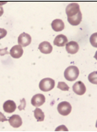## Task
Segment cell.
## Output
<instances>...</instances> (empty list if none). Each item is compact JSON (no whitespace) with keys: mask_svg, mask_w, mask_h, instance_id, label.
<instances>
[{"mask_svg":"<svg viewBox=\"0 0 97 132\" xmlns=\"http://www.w3.org/2000/svg\"><path fill=\"white\" fill-rule=\"evenodd\" d=\"M6 2H3V3H0V6L1 5H3V4H6Z\"/></svg>","mask_w":97,"mask_h":132,"instance_id":"obj_26","label":"cell"},{"mask_svg":"<svg viewBox=\"0 0 97 132\" xmlns=\"http://www.w3.org/2000/svg\"><path fill=\"white\" fill-rule=\"evenodd\" d=\"M72 111V106L67 101H63L58 105V112L62 116H68Z\"/></svg>","mask_w":97,"mask_h":132,"instance_id":"obj_3","label":"cell"},{"mask_svg":"<svg viewBox=\"0 0 97 132\" xmlns=\"http://www.w3.org/2000/svg\"><path fill=\"white\" fill-rule=\"evenodd\" d=\"M52 49L53 48L51 44L47 41H43L39 45V50L43 54H50L52 52Z\"/></svg>","mask_w":97,"mask_h":132,"instance_id":"obj_11","label":"cell"},{"mask_svg":"<svg viewBox=\"0 0 97 132\" xmlns=\"http://www.w3.org/2000/svg\"><path fill=\"white\" fill-rule=\"evenodd\" d=\"M67 20L69 21V23L72 26H78L79 24L81 22L82 20V14L81 12L80 11L78 14H77L74 16H72V17H68Z\"/></svg>","mask_w":97,"mask_h":132,"instance_id":"obj_14","label":"cell"},{"mask_svg":"<svg viewBox=\"0 0 97 132\" xmlns=\"http://www.w3.org/2000/svg\"><path fill=\"white\" fill-rule=\"evenodd\" d=\"M96 35H97L96 33H94L90 38V42L94 47H96V44H95V42H96Z\"/></svg>","mask_w":97,"mask_h":132,"instance_id":"obj_20","label":"cell"},{"mask_svg":"<svg viewBox=\"0 0 97 132\" xmlns=\"http://www.w3.org/2000/svg\"><path fill=\"white\" fill-rule=\"evenodd\" d=\"M23 48L22 47L20 46V45H15L12 48L10 49V55L14 58V59H18V58H21L23 55Z\"/></svg>","mask_w":97,"mask_h":132,"instance_id":"obj_9","label":"cell"},{"mask_svg":"<svg viewBox=\"0 0 97 132\" xmlns=\"http://www.w3.org/2000/svg\"><path fill=\"white\" fill-rule=\"evenodd\" d=\"M34 116L36 119V120L39 122L43 121L44 117H45L43 112L40 109H39V108H36V109L34 110Z\"/></svg>","mask_w":97,"mask_h":132,"instance_id":"obj_16","label":"cell"},{"mask_svg":"<svg viewBox=\"0 0 97 132\" xmlns=\"http://www.w3.org/2000/svg\"><path fill=\"white\" fill-rule=\"evenodd\" d=\"M68 43V39L63 34L58 35L54 40V44L58 47H63Z\"/></svg>","mask_w":97,"mask_h":132,"instance_id":"obj_12","label":"cell"},{"mask_svg":"<svg viewBox=\"0 0 97 132\" xmlns=\"http://www.w3.org/2000/svg\"><path fill=\"white\" fill-rule=\"evenodd\" d=\"M79 69L75 67V66H70L68 67L65 72H64V77L66 80L72 81H74L76 80L78 76H79Z\"/></svg>","mask_w":97,"mask_h":132,"instance_id":"obj_1","label":"cell"},{"mask_svg":"<svg viewBox=\"0 0 97 132\" xmlns=\"http://www.w3.org/2000/svg\"><path fill=\"white\" fill-rule=\"evenodd\" d=\"M45 102V97L44 95L41 94V93H37L34 95L32 100H31V103L33 106L38 108L41 105H43Z\"/></svg>","mask_w":97,"mask_h":132,"instance_id":"obj_6","label":"cell"},{"mask_svg":"<svg viewBox=\"0 0 97 132\" xmlns=\"http://www.w3.org/2000/svg\"><path fill=\"white\" fill-rule=\"evenodd\" d=\"M60 130H64V131H68V129L67 127H66L64 125H62V126H60L58 127H57L55 129V131H60Z\"/></svg>","mask_w":97,"mask_h":132,"instance_id":"obj_22","label":"cell"},{"mask_svg":"<svg viewBox=\"0 0 97 132\" xmlns=\"http://www.w3.org/2000/svg\"><path fill=\"white\" fill-rule=\"evenodd\" d=\"M25 105H26V102H25V98H22V100H21V104L19 105L18 107V109L20 111L21 110H24L25 108Z\"/></svg>","mask_w":97,"mask_h":132,"instance_id":"obj_19","label":"cell"},{"mask_svg":"<svg viewBox=\"0 0 97 132\" xmlns=\"http://www.w3.org/2000/svg\"><path fill=\"white\" fill-rule=\"evenodd\" d=\"M73 91L77 95H83L86 92L85 85L82 81H77L74 86H73Z\"/></svg>","mask_w":97,"mask_h":132,"instance_id":"obj_7","label":"cell"},{"mask_svg":"<svg viewBox=\"0 0 97 132\" xmlns=\"http://www.w3.org/2000/svg\"><path fill=\"white\" fill-rule=\"evenodd\" d=\"M58 88L59 89L63 90V91H68L69 89V86L67 85V84H66L65 82H63V81L58 82Z\"/></svg>","mask_w":97,"mask_h":132,"instance_id":"obj_18","label":"cell"},{"mask_svg":"<svg viewBox=\"0 0 97 132\" xmlns=\"http://www.w3.org/2000/svg\"><path fill=\"white\" fill-rule=\"evenodd\" d=\"M31 41H32L31 36L26 32H22L18 37V40H17L18 45L21 47H27L31 44Z\"/></svg>","mask_w":97,"mask_h":132,"instance_id":"obj_5","label":"cell"},{"mask_svg":"<svg viewBox=\"0 0 97 132\" xmlns=\"http://www.w3.org/2000/svg\"><path fill=\"white\" fill-rule=\"evenodd\" d=\"M6 34H7V31L5 29L0 28V39H3V37H5Z\"/></svg>","mask_w":97,"mask_h":132,"instance_id":"obj_21","label":"cell"},{"mask_svg":"<svg viewBox=\"0 0 97 132\" xmlns=\"http://www.w3.org/2000/svg\"><path fill=\"white\" fill-rule=\"evenodd\" d=\"M51 27L54 31L60 32L64 29L65 25H64V22L61 19H55L51 22Z\"/></svg>","mask_w":97,"mask_h":132,"instance_id":"obj_15","label":"cell"},{"mask_svg":"<svg viewBox=\"0 0 97 132\" xmlns=\"http://www.w3.org/2000/svg\"><path fill=\"white\" fill-rule=\"evenodd\" d=\"M66 52L69 54H76L79 50V44L76 41H70L66 44Z\"/></svg>","mask_w":97,"mask_h":132,"instance_id":"obj_10","label":"cell"},{"mask_svg":"<svg viewBox=\"0 0 97 132\" xmlns=\"http://www.w3.org/2000/svg\"><path fill=\"white\" fill-rule=\"evenodd\" d=\"M55 85V82L54 79L50 78H46L40 81V82L39 84V87L41 91L48 92V91H51V89H54Z\"/></svg>","mask_w":97,"mask_h":132,"instance_id":"obj_2","label":"cell"},{"mask_svg":"<svg viewBox=\"0 0 97 132\" xmlns=\"http://www.w3.org/2000/svg\"><path fill=\"white\" fill-rule=\"evenodd\" d=\"M3 110L7 113H12L16 110V104L14 101H6L3 104Z\"/></svg>","mask_w":97,"mask_h":132,"instance_id":"obj_13","label":"cell"},{"mask_svg":"<svg viewBox=\"0 0 97 132\" xmlns=\"http://www.w3.org/2000/svg\"><path fill=\"white\" fill-rule=\"evenodd\" d=\"M89 80L92 84H97V72L94 71L89 75Z\"/></svg>","mask_w":97,"mask_h":132,"instance_id":"obj_17","label":"cell"},{"mask_svg":"<svg viewBox=\"0 0 97 132\" xmlns=\"http://www.w3.org/2000/svg\"><path fill=\"white\" fill-rule=\"evenodd\" d=\"M10 54L7 52V47H4L3 49H0V55H7Z\"/></svg>","mask_w":97,"mask_h":132,"instance_id":"obj_23","label":"cell"},{"mask_svg":"<svg viewBox=\"0 0 97 132\" xmlns=\"http://www.w3.org/2000/svg\"><path fill=\"white\" fill-rule=\"evenodd\" d=\"M3 12H4L3 8L2 7V6H0V17H1L3 14Z\"/></svg>","mask_w":97,"mask_h":132,"instance_id":"obj_25","label":"cell"},{"mask_svg":"<svg viewBox=\"0 0 97 132\" xmlns=\"http://www.w3.org/2000/svg\"><path fill=\"white\" fill-rule=\"evenodd\" d=\"M8 119L6 118V116L2 113L0 112V122H5V121H7Z\"/></svg>","mask_w":97,"mask_h":132,"instance_id":"obj_24","label":"cell"},{"mask_svg":"<svg viewBox=\"0 0 97 132\" xmlns=\"http://www.w3.org/2000/svg\"><path fill=\"white\" fill-rule=\"evenodd\" d=\"M80 11V6L78 3H70L66 8V13L68 17L74 16Z\"/></svg>","mask_w":97,"mask_h":132,"instance_id":"obj_4","label":"cell"},{"mask_svg":"<svg viewBox=\"0 0 97 132\" xmlns=\"http://www.w3.org/2000/svg\"><path fill=\"white\" fill-rule=\"evenodd\" d=\"M8 121L10 124L14 128H18L22 125L21 117H20V116L18 115H13L12 116H10V119H8Z\"/></svg>","mask_w":97,"mask_h":132,"instance_id":"obj_8","label":"cell"}]
</instances>
